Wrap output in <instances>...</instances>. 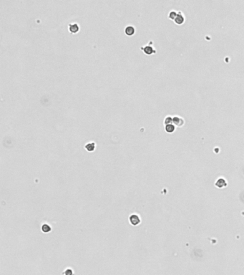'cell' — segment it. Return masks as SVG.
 <instances>
[{
  "label": "cell",
  "instance_id": "1",
  "mask_svg": "<svg viewBox=\"0 0 244 275\" xmlns=\"http://www.w3.org/2000/svg\"><path fill=\"white\" fill-rule=\"evenodd\" d=\"M80 25H78V23L77 22H72L68 25V30L72 34H76L80 31Z\"/></svg>",
  "mask_w": 244,
  "mask_h": 275
},
{
  "label": "cell",
  "instance_id": "2",
  "mask_svg": "<svg viewBox=\"0 0 244 275\" xmlns=\"http://www.w3.org/2000/svg\"><path fill=\"white\" fill-rule=\"evenodd\" d=\"M129 221H130L131 225L138 226V224H140L141 220L140 219L138 215H137V214H132V215H130V217H129Z\"/></svg>",
  "mask_w": 244,
  "mask_h": 275
},
{
  "label": "cell",
  "instance_id": "3",
  "mask_svg": "<svg viewBox=\"0 0 244 275\" xmlns=\"http://www.w3.org/2000/svg\"><path fill=\"white\" fill-rule=\"evenodd\" d=\"M141 50L143 51V53L146 54V55H150L152 54H154V53H156L154 47L151 46V45H145V46L142 47Z\"/></svg>",
  "mask_w": 244,
  "mask_h": 275
},
{
  "label": "cell",
  "instance_id": "4",
  "mask_svg": "<svg viewBox=\"0 0 244 275\" xmlns=\"http://www.w3.org/2000/svg\"><path fill=\"white\" fill-rule=\"evenodd\" d=\"M125 33L127 36H133L135 33V29L133 26L128 25L125 28Z\"/></svg>",
  "mask_w": 244,
  "mask_h": 275
},
{
  "label": "cell",
  "instance_id": "5",
  "mask_svg": "<svg viewBox=\"0 0 244 275\" xmlns=\"http://www.w3.org/2000/svg\"><path fill=\"white\" fill-rule=\"evenodd\" d=\"M96 144L95 142H89L85 144V149L88 152H93L95 150Z\"/></svg>",
  "mask_w": 244,
  "mask_h": 275
},
{
  "label": "cell",
  "instance_id": "6",
  "mask_svg": "<svg viewBox=\"0 0 244 275\" xmlns=\"http://www.w3.org/2000/svg\"><path fill=\"white\" fill-rule=\"evenodd\" d=\"M184 20H185V19H184V17L182 15V14L180 12H179L177 14L176 17L174 21L176 22L177 24L181 25V24H182V22H184Z\"/></svg>",
  "mask_w": 244,
  "mask_h": 275
},
{
  "label": "cell",
  "instance_id": "7",
  "mask_svg": "<svg viewBox=\"0 0 244 275\" xmlns=\"http://www.w3.org/2000/svg\"><path fill=\"white\" fill-rule=\"evenodd\" d=\"M41 229H42V232L43 233L47 234V233H50V232H52V226L50 224H43L41 226Z\"/></svg>",
  "mask_w": 244,
  "mask_h": 275
},
{
  "label": "cell",
  "instance_id": "8",
  "mask_svg": "<svg viewBox=\"0 0 244 275\" xmlns=\"http://www.w3.org/2000/svg\"><path fill=\"white\" fill-rule=\"evenodd\" d=\"M173 122L174 123V124L177 125V126H182L183 123H184V121L182 120L181 117H175L173 118Z\"/></svg>",
  "mask_w": 244,
  "mask_h": 275
},
{
  "label": "cell",
  "instance_id": "9",
  "mask_svg": "<svg viewBox=\"0 0 244 275\" xmlns=\"http://www.w3.org/2000/svg\"><path fill=\"white\" fill-rule=\"evenodd\" d=\"M175 129H176V127L172 124H168V125H166V126H165V130L167 133H173Z\"/></svg>",
  "mask_w": 244,
  "mask_h": 275
},
{
  "label": "cell",
  "instance_id": "10",
  "mask_svg": "<svg viewBox=\"0 0 244 275\" xmlns=\"http://www.w3.org/2000/svg\"><path fill=\"white\" fill-rule=\"evenodd\" d=\"M63 275H74V271L71 268H67L65 272L62 273Z\"/></svg>",
  "mask_w": 244,
  "mask_h": 275
},
{
  "label": "cell",
  "instance_id": "11",
  "mask_svg": "<svg viewBox=\"0 0 244 275\" xmlns=\"http://www.w3.org/2000/svg\"><path fill=\"white\" fill-rule=\"evenodd\" d=\"M176 16H177V13L176 12V11H171L170 12V14H169V18L171 19H174L175 20V19H176Z\"/></svg>",
  "mask_w": 244,
  "mask_h": 275
},
{
  "label": "cell",
  "instance_id": "12",
  "mask_svg": "<svg viewBox=\"0 0 244 275\" xmlns=\"http://www.w3.org/2000/svg\"><path fill=\"white\" fill-rule=\"evenodd\" d=\"M171 122H173V119L171 118V117H167L165 119V125H168V124H170Z\"/></svg>",
  "mask_w": 244,
  "mask_h": 275
}]
</instances>
